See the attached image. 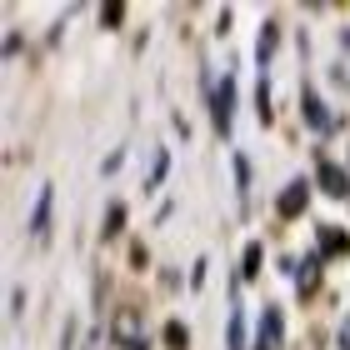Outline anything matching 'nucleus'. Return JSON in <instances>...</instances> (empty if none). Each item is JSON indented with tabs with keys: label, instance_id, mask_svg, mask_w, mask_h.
Returning a JSON list of instances; mask_svg holds the SVG:
<instances>
[{
	"label": "nucleus",
	"instance_id": "obj_5",
	"mask_svg": "<svg viewBox=\"0 0 350 350\" xmlns=\"http://www.w3.org/2000/svg\"><path fill=\"white\" fill-rule=\"evenodd\" d=\"M226 345H230V350H245V310H241V306L230 310V325H226Z\"/></svg>",
	"mask_w": 350,
	"mask_h": 350
},
{
	"label": "nucleus",
	"instance_id": "obj_4",
	"mask_svg": "<svg viewBox=\"0 0 350 350\" xmlns=\"http://www.w3.org/2000/svg\"><path fill=\"white\" fill-rule=\"evenodd\" d=\"M306 120L315 125V131H330V110H325V100L315 90H306Z\"/></svg>",
	"mask_w": 350,
	"mask_h": 350
},
{
	"label": "nucleus",
	"instance_id": "obj_3",
	"mask_svg": "<svg viewBox=\"0 0 350 350\" xmlns=\"http://www.w3.org/2000/svg\"><path fill=\"white\" fill-rule=\"evenodd\" d=\"M280 336H285V321H280V310L270 306V310H265V325H260V350L280 345Z\"/></svg>",
	"mask_w": 350,
	"mask_h": 350
},
{
	"label": "nucleus",
	"instance_id": "obj_1",
	"mask_svg": "<svg viewBox=\"0 0 350 350\" xmlns=\"http://www.w3.org/2000/svg\"><path fill=\"white\" fill-rule=\"evenodd\" d=\"M211 105H215V131L226 135L230 131V110H235V75H220V81H215Z\"/></svg>",
	"mask_w": 350,
	"mask_h": 350
},
{
	"label": "nucleus",
	"instance_id": "obj_7",
	"mask_svg": "<svg viewBox=\"0 0 350 350\" xmlns=\"http://www.w3.org/2000/svg\"><path fill=\"white\" fill-rule=\"evenodd\" d=\"M280 211H285V215H300V211H306V180H295L291 190H285V200H280Z\"/></svg>",
	"mask_w": 350,
	"mask_h": 350
},
{
	"label": "nucleus",
	"instance_id": "obj_9",
	"mask_svg": "<svg viewBox=\"0 0 350 350\" xmlns=\"http://www.w3.org/2000/svg\"><path fill=\"white\" fill-rule=\"evenodd\" d=\"M321 235H325V256H340V250H345V230H336V226H325Z\"/></svg>",
	"mask_w": 350,
	"mask_h": 350
},
{
	"label": "nucleus",
	"instance_id": "obj_10",
	"mask_svg": "<svg viewBox=\"0 0 350 350\" xmlns=\"http://www.w3.org/2000/svg\"><path fill=\"white\" fill-rule=\"evenodd\" d=\"M275 36H280V30H275V25H265V30H260V66H265V60H270V51H275Z\"/></svg>",
	"mask_w": 350,
	"mask_h": 350
},
{
	"label": "nucleus",
	"instance_id": "obj_8",
	"mask_svg": "<svg viewBox=\"0 0 350 350\" xmlns=\"http://www.w3.org/2000/svg\"><path fill=\"white\" fill-rule=\"evenodd\" d=\"M165 170H170V155L165 150H155V161H150V170H146V190H155L165 180Z\"/></svg>",
	"mask_w": 350,
	"mask_h": 350
},
{
	"label": "nucleus",
	"instance_id": "obj_2",
	"mask_svg": "<svg viewBox=\"0 0 350 350\" xmlns=\"http://www.w3.org/2000/svg\"><path fill=\"white\" fill-rule=\"evenodd\" d=\"M315 175H321V185H325L336 200H350V180H345L336 165H325V161H321V165H315Z\"/></svg>",
	"mask_w": 350,
	"mask_h": 350
},
{
	"label": "nucleus",
	"instance_id": "obj_6",
	"mask_svg": "<svg viewBox=\"0 0 350 350\" xmlns=\"http://www.w3.org/2000/svg\"><path fill=\"white\" fill-rule=\"evenodd\" d=\"M51 196H55V190L45 185L40 200H36V215H30V230H36V235H45V220H51Z\"/></svg>",
	"mask_w": 350,
	"mask_h": 350
}]
</instances>
